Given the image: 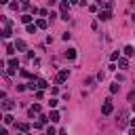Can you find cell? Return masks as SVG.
<instances>
[{
    "label": "cell",
    "instance_id": "6da1fadb",
    "mask_svg": "<svg viewBox=\"0 0 135 135\" xmlns=\"http://www.w3.org/2000/svg\"><path fill=\"white\" fill-rule=\"evenodd\" d=\"M116 124H118V129H124V127H127V112H124V110H120V112H118Z\"/></svg>",
    "mask_w": 135,
    "mask_h": 135
},
{
    "label": "cell",
    "instance_id": "7a4b0ae2",
    "mask_svg": "<svg viewBox=\"0 0 135 135\" xmlns=\"http://www.w3.org/2000/svg\"><path fill=\"white\" fill-rule=\"evenodd\" d=\"M68 76H70V74H68V70H59V72H57L55 82H57V84H61V82H65V80H68Z\"/></svg>",
    "mask_w": 135,
    "mask_h": 135
},
{
    "label": "cell",
    "instance_id": "3957f363",
    "mask_svg": "<svg viewBox=\"0 0 135 135\" xmlns=\"http://www.w3.org/2000/svg\"><path fill=\"white\" fill-rule=\"evenodd\" d=\"M112 110H114V108H112V101H110V99H105V101H103V105H101V114H105V116H108V114H112Z\"/></svg>",
    "mask_w": 135,
    "mask_h": 135
},
{
    "label": "cell",
    "instance_id": "277c9868",
    "mask_svg": "<svg viewBox=\"0 0 135 135\" xmlns=\"http://www.w3.org/2000/svg\"><path fill=\"white\" fill-rule=\"evenodd\" d=\"M13 105H15V103H13L11 99H6V97H4V101H2V110H6V112H8V110H13Z\"/></svg>",
    "mask_w": 135,
    "mask_h": 135
},
{
    "label": "cell",
    "instance_id": "5b68a950",
    "mask_svg": "<svg viewBox=\"0 0 135 135\" xmlns=\"http://www.w3.org/2000/svg\"><path fill=\"white\" fill-rule=\"evenodd\" d=\"M110 17H112V13H110V8H108V11H101V13H99V19H101V21H108Z\"/></svg>",
    "mask_w": 135,
    "mask_h": 135
},
{
    "label": "cell",
    "instance_id": "8992f818",
    "mask_svg": "<svg viewBox=\"0 0 135 135\" xmlns=\"http://www.w3.org/2000/svg\"><path fill=\"white\" fill-rule=\"evenodd\" d=\"M17 129H19L21 133H27V131H30V124H27V122H19V124H17Z\"/></svg>",
    "mask_w": 135,
    "mask_h": 135
},
{
    "label": "cell",
    "instance_id": "52a82bcc",
    "mask_svg": "<svg viewBox=\"0 0 135 135\" xmlns=\"http://www.w3.org/2000/svg\"><path fill=\"white\" fill-rule=\"evenodd\" d=\"M11 25H4V30H2V38H11Z\"/></svg>",
    "mask_w": 135,
    "mask_h": 135
},
{
    "label": "cell",
    "instance_id": "ba28073f",
    "mask_svg": "<svg viewBox=\"0 0 135 135\" xmlns=\"http://www.w3.org/2000/svg\"><path fill=\"white\" fill-rule=\"evenodd\" d=\"M65 57H68L70 61H72V59H76V51H74V49H68V51H65Z\"/></svg>",
    "mask_w": 135,
    "mask_h": 135
},
{
    "label": "cell",
    "instance_id": "9c48e42d",
    "mask_svg": "<svg viewBox=\"0 0 135 135\" xmlns=\"http://www.w3.org/2000/svg\"><path fill=\"white\" fill-rule=\"evenodd\" d=\"M34 114H40V105H38V103H34V105L30 108V116H34Z\"/></svg>",
    "mask_w": 135,
    "mask_h": 135
},
{
    "label": "cell",
    "instance_id": "30bf717a",
    "mask_svg": "<svg viewBox=\"0 0 135 135\" xmlns=\"http://www.w3.org/2000/svg\"><path fill=\"white\" fill-rule=\"evenodd\" d=\"M124 55H127V57H131V55H135V49H133L131 44H129V46H124Z\"/></svg>",
    "mask_w": 135,
    "mask_h": 135
},
{
    "label": "cell",
    "instance_id": "8fae6325",
    "mask_svg": "<svg viewBox=\"0 0 135 135\" xmlns=\"http://www.w3.org/2000/svg\"><path fill=\"white\" fill-rule=\"evenodd\" d=\"M49 120H51V122H57V120H59V112H51V114H49Z\"/></svg>",
    "mask_w": 135,
    "mask_h": 135
},
{
    "label": "cell",
    "instance_id": "7c38bea8",
    "mask_svg": "<svg viewBox=\"0 0 135 135\" xmlns=\"http://www.w3.org/2000/svg\"><path fill=\"white\" fill-rule=\"evenodd\" d=\"M36 27H38V25H32V23H25V30H27V34H34V32H36Z\"/></svg>",
    "mask_w": 135,
    "mask_h": 135
},
{
    "label": "cell",
    "instance_id": "4fadbf2b",
    "mask_svg": "<svg viewBox=\"0 0 135 135\" xmlns=\"http://www.w3.org/2000/svg\"><path fill=\"white\" fill-rule=\"evenodd\" d=\"M15 46H17V51H25V42H23V40H17Z\"/></svg>",
    "mask_w": 135,
    "mask_h": 135
},
{
    "label": "cell",
    "instance_id": "5bb4252c",
    "mask_svg": "<svg viewBox=\"0 0 135 135\" xmlns=\"http://www.w3.org/2000/svg\"><path fill=\"white\" fill-rule=\"evenodd\" d=\"M70 4H72V2H61V13H68V8H70Z\"/></svg>",
    "mask_w": 135,
    "mask_h": 135
},
{
    "label": "cell",
    "instance_id": "9a60e30c",
    "mask_svg": "<svg viewBox=\"0 0 135 135\" xmlns=\"http://www.w3.org/2000/svg\"><path fill=\"white\" fill-rule=\"evenodd\" d=\"M36 25H38L40 30H44V27H46V19H38V23H36Z\"/></svg>",
    "mask_w": 135,
    "mask_h": 135
},
{
    "label": "cell",
    "instance_id": "2e32d148",
    "mask_svg": "<svg viewBox=\"0 0 135 135\" xmlns=\"http://www.w3.org/2000/svg\"><path fill=\"white\" fill-rule=\"evenodd\" d=\"M118 65H120V68H127V65H129V61H127V59H122V57H118Z\"/></svg>",
    "mask_w": 135,
    "mask_h": 135
},
{
    "label": "cell",
    "instance_id": "e0dca14e",
    "mask_svg": "<svg viewBox=\"0 0 135 135\" xmlns=\"http://www.w3.org/2000/svg\"><path fill=\"white\" fill-rule=\"evenodd\" d=\"M118 89H120V84H118V80H116V82L110 86V91H112V93H118Z\"/></svg>",
    "mask_w": 135,
    "mask_h": 135
},
{
    "label": "cell",
    "instance_id": "ac0fdd59",
    "mask_svg": "<svg viewBox=\"0 0 135 135\" xmlns=\"http://www.w3.org/2000/svg\"><path fill=\"white\" fill-rule=\"evenodd\" d=\"M36 82H38V89H46V86H49L46 80H36Z\"/></svg>",
    "mask_w": 135,
    "mask_h": 135
},
{
    "label": "cell",
    "instance_id": "d6986e66",
    "mask_svg": "<svg viewBox=\"0 0 135 135\" xmlns=\"http://www.w3.org/2000/svg\"><path fill=\"white\" fill-rule=\"evenodd\" d=\"M4 124H13V116H11V114L4 116Z\"/></svg>",
    "mask_w": 135,
    "mask_h": 135
},
{
    "label": "cell",
    "instance_id": "ffe728a7",
    "mask_svg": "<svg viewBox=\"0 0 135 135\" xmlns=\"http://www.w3.org/2000/svg\"><path fill=\"white\" fill-rule=\"evenodd\" d=\"M21 21H23V23H30V21H32V17H30V15H23V17H21Z\"/></svg>",
    "mask_w": 135,
    "mask_h": 135
},
{
    "label": "cell",
    "instance_id": "44dd1931",
    "mask_svg": "<svg viewBox=\"0 0 135 135\" xmlns=\"http://www.w3.org/2000/svg\"><path fill=\"white\" fill-rule=\"evenodd\" d=\"M110 59H112V61H116V59H118V51H114V53L110 55Z\"/></svg>",
    "mask_w": 135,
    "mask_h": 135
},
{
    "label": "cell",
    "instance_id": "7402d4cb",
    "mask_svg": "<svg viewBox=\"0 0 135 135\" xmlns=\"http://www.w3.org/2000/svg\"><path fill=\"white\" fill-rule=\"evenodd\" d=\"M19 2H21V4H30V0H19Z\"/></svg>",
    "mask_w": 135,
    "mask_h": 135
},
{
    "label": "cell",
    "instance_id": "603a6c76",
    "mask_svg": "<svg viewBox=\"0 0 135 135\" xmlns=\"http://www.w3.org/2000/svg\"><path fill=\"white\" fill-rule=\"evenodd\" d=\"M70 2H72V4H78V2H80V0H70Z\"/></svg>",
    "mask_w": 135,
    "mask_h": 135
},
{
    "label": "cell",
    "instance_id": "cb8c5ba5",
    "mask_svg": "<svg viewBox=\"0 0 135 135\" xmlns=\"http://www.w3.org/2000/svg\"><path fill=\"white\" fill-rule=\"evenodd\" d=\"M131 124H133V127H135V118H133V120H131Z\"/></svg>",
    "mask_w": 135,
    "mask_h": 135
},
{
    "label": "cell",
    "instance_id": "d4e9b609",
    "mask_svg": "<svg viewBox=\"0 0 135 135\" xmlns=\"http://www.w3.org/2000/svg\"><path fill=\"white\" fill-rule=\"evenodd\" d=\"M0 2H2V4H6V2H8V0H0Z\"/></svg>",
    "mask_w": 135,
    "mask_h": 135
},
{
    "label": "cell",
    "instance_id": "484cf974",
    "mask_svg": "<svg viewBox=\"0 0 135 135\" xmlns=\"http://www.w3.org/2000/svg\"><path fill=\"white\" fill-rule=\"evenodd\" d=\"M133 21H135V15H133Z\"/></svg>",
    "mask_w": 135,
    "mask_h": 135
},
{
    "label": "cell",
    "instance_id": "4316f807",
    "mask_svg": "<svg viewBox=\"0 0 135 135\" xmlns=\"http://www.w3.org/2000/svg\"><path fill=\"white\" fill-rule=\"evenodd\" d=\"M133 4H135V0H133Z\"/></svg>",
    "mask_w": 135,
    "mask_h": 135
}]
</instances>
